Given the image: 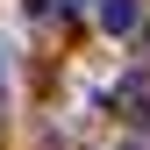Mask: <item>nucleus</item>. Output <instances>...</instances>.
Here are the masks:
<instances>
[{"label":"nucleus","mask_w":150,"mask_h":150,"mask_svg":"<svg viewBox=\"0 0 150 150\" xmlns=\"http://www.w3.org/2000/svg\"><path fill=\"white\" fill-rule=\"evenodd\" d=\"M64 7H93V0H64Z\"/></svg>","instance_id":"f03ea898"},{"label":"nucleus","mask_w":150,"mask_h":150,"mask_svg":"<svg viewBox=\"0 0 150 150\" xmlns=\"http://www.w3.org/2000/svg\"><path fill=\"white\" fill-rule=\"evenodd\" d=\"M122 150H150V143H122Z\"/></svg>","instance_id":"7ed1b4c3"},{"label":"nucleus","mask_w":150,"mask_h":150,"mask_svg":"<svg viewBox=\"0 0 150 150\" xmlns=\"http://www.w3.org/2000/svg\"><path fill=\"white\" fill-rule=\"evenodd\" d=\"M93 7H100L107 36H136V22H143V0H93Z\"/></svg>","instance_id":"f257e3e1"}]
</instances>
